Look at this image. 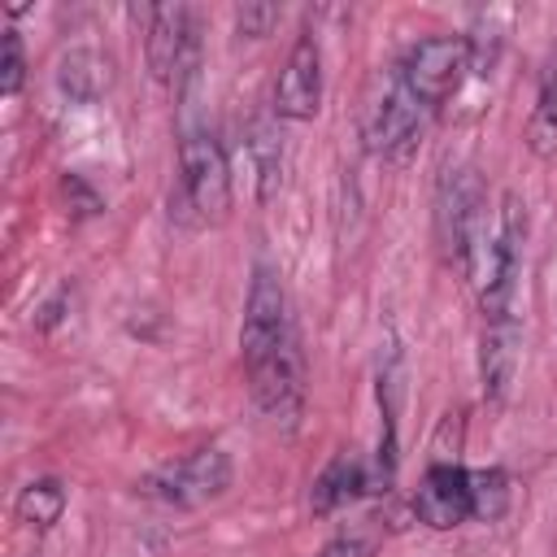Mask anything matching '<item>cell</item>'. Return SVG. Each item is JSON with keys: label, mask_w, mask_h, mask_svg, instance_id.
Listing matches in <instances>:
<instances>
[{"label": "cell", "mask_w": 557, "mask_h": 557, "mask_svg": "<svg viewBox=\"0 0 557 557\" xmlns=\"http://www.w3.org/2000/svg\"><path fill=\"white\" fill-rule=\"evenodd\" d=\"M144 52L161 87L183 91L200 65V13L191 4H152L144 9Z\"/></svg>", "instance_id": "obj_3"}, {"label": "cell", "mask_w": 557, "mask_h": 557, "mask_svg": "<svg viewBox=\"0 0 557 557\" xmlns=\"http://www.w3.org/2000/svg\"><path fill=\"white\" fill-rule=\"evenodd\" d=\"M26 83V48H22V35L13 26H4V61H0V91L13 100Z\"/></svg>", "instance_id": "obj_18"}, {"label": "cell", "mask_w": 557, "mask_h": 557, "mask_svg": "<svg viewBox=\"0 0 557 557\" xmlns=\"http://www.w3.org/2000/svg\"><path fill=\"white\" fill-rule=\"evenodd\" d=\"M178 222L218 226L231 213V161L209 122H183L178 131Z\"/></svg>", "instance_id": "obj_2"}, {"label": "cell", "mask_w": 557, "mask_h": 557, "mask_svg": "<svg viewBox=\"0 0 557 557\" xmlns=\"http://www.w3.org/2000/svg\"><path fill=\"white\" fill-rule=\"evenodd\" d=\"M226 487H231V457L222 448H196L139 479V492L170 509H200L226 496Z\"/></svg>", "instance_id": "obj_6"}, {"label": "cell", "mask_w": 557, "mask_h": 557, "mask_svg": "<svg viewBox=\"0 0 557 557\" xmlns=\"http://www.w3.org/2000/svg\"><path fill=\"white\" fill-rule=\"evenodd\" d=\"M318 109H322V44L313 30H300L274 83V117L309 122Z\"/></svg>", "instance_id": "obj_9"}, {"label": "cell", "mask_w": 557, "mask_h": 557, "mask_svg": "<svg viewBox=\"0 0 557 557\" xmlns=\"http://www.w3.org/2000/svg\"><path fill=\"white\" fill-rule=\"evenodd\" d=\"M518 357H522V322L518 313H500V318H483L479 331V383L487 405H500L513 387L518 374Z\"/></svg>", "instance_id": "obj_11"}, {"label": "cell", "mask_w": 557, "mask_h": 557, "mask_svg": "<svg viewBox=\"0 0 557 557\" xmlns=\"http://www.w3.org/2000/svg\"><path fill=\"white\" fill-rule=\"evenodd\" d=\"M361 492H374V479H370L366 461L352 457V453H339V457H331L326 470L313 479V496H309V505H313V513H335L339 505L357 500Z\"/></svg>", "instance_id": "obj_13"}, {"label": "cell", "mask_w": 557, "mask_h": 557, "mask_svg": "<svg viewBox=\"0 0 557 557\" xmlns=\"http://www.w3.org/2000/svg\"><path fill=\"white\" fill-rule=\"evenodd\" d=\"M248 370V392L257 413L278 426V431H296L300 413H305V352H300V335H292L287 344H278L270 357H261Z\"/></svg>", "instance_id": "obj_7"}, {"label": "cell", "mask_w": 557, "mask_h": 557, "mask_svg": "<svg viewBox=\"0 0 557 557\" xmlns=\"http://www.w3.org/2000/svg\"><path fill=\"white\" fill-rule=\"evenodd\" d=\"M509 474L500 466H487V470H470V518L479 522H496L505 518L509 509Z\"/></svg>", "instance_id": "obj_17"}, {"label": "cell", "mask_w": 557, "mask_h": 557, "mask_svg": "<svg viewBox=\"0 0 557 557\" xmlns=\"http://www.w3.org/2000/svg\"><path fill=\"white\" fill-rule=\"evenodd\" d=\"M422 122H426V109L405 87L400 70L392 65L387 74H379L374 87H370V96H366V109H361L366 152H374V157H400L418 139Z\"/></svg>", "instance_id": "obj_4"}, {"label": "cell", "mask_w": 557, "mask_h": 557, "mask_svg": "<svg viewBox=\"0 0 557 557\" xmlns=\"http://www.w3.org/2000/svg\"><path fill=\"white\" fill-rule=\"evenodd\" d=\"M278 17H283L278 4H239V9H235V30H239L244 39H265V35L278 26Z\"/></svg>", "instance_id": "obj_19"}, {"label": "cell", "mask_w": 557, "mask_h": 557, "mask_svg": "<svg viewBox=\"0 0 557 557\" xmlns=\"http://www.w3.org/2000/svg\"><path fill=\"white\" fill-rule=\"evenodd\" d=\"M413 518L431 531L470 522V470L457 457H435L413 492Z\"/></svg>", "instance_id": "obj_10"}, {"label": "cell", "mask_w": 557, "mask_h": 557, "mask_svg": "<svg viewBox=\"0 0 557 557\" xmlns=\"http://www.w3.org/2000/svg\"><path fill=\"white\" fill-rule=\"evenodd\" d=\"M400 78L405 87L418 96V104L426 113H435L440 104H448L470 70V52L461 35H426L418 44H409V52L400 57Z\"/></svg>", "instance_id": "obj_8"}, {"label": "cell", "mask_w": 557, "mask_h": 557, "mask_svg": "<svg viewBox=\"0 0 557 557\" xmlns=\"http://www.w3.org/2000/svg\"><path fill=\"white\" fill-rule=\"evenodd\" d=\"M65 500H70L65 483L52 479V474H44V479H30L26 487H17L13 513H17V522H26V527H35V531H48V527L61 522Z\"/></svg>", "instance_id": "obj_16"}, {"label": "cell", "mask_w": 557, "mask_h": 557, "mask_svg": "<svg viewBox=\"0 0 557 557\" xmlns=\"http://www.w3.org/2000/svg\"><path fill=\"white\" fill-rule=\"evenodd\" d=\"M57 83H61V91L70 100L91 104L113 87V61L104 52H96V48H74L57 70Z\"/></svg>", "instance_id": "obj_14"}, {"label": "cell", "mask_w": 557, "mask_h": 557, "mask_svg": "<svg viewBox=\"0 0 557 557\" xmlns=\"http://www.w3.org/2000/svg\"><path fill=\"white\" fill-rule=\"evenodd\" d=\"M435 231H440L444 257L466 278H479L496 222H487V191H483V178L474 165L444 170L440 191H435Z\"/></svg>", "instance_id": "obj_1"}, {"label": "cell", "mask_w": 557, "mask_h": 557, "mask_svg": "<svg viewBox=\"0 0 557 557\" xmlns=\"http://www.w3.org/2000/svg\"><path fill=\"white\" fill-rule=\"evenodd\" d=\"M374 553V540L366 531H339L318 557H370Z\"/></svg>", "instance_id": "obj_20"}, {"label": "cell", "mask_w": 557, "mask_h": 557, "mask_svg": "<svg viewBox=\"0 0 557 557\" xmlns=\"http://www.w3.org/2000/svg\"><path fill=\"white\" fill-rule=\"evenodd\" d=\"M248 157H252V174H257V200H270L283 183V131L274 117H257L248 126Z\"/></svg>", "instance_id": "obj_15"}, {"label": "cell", "mask_w": 557, "mask_h": 557, "mask_svg": "<svg viewBox=\"0 0 557 557\" xmlns=\"http://www.w3.org/2000/svg\"><path fill=\"white\" fill-rule=\"evenodd\" d=\"M522 139H527V148H531L540 161H553V157H557V44L548 48V57H544V65H540L535 104H531V117H527Z\"/></svg>", "instance_id": "obj_12"}, {"label": "cell", "mask_w": 557, "mask_h": 557, "mask_svg": "<svg viewBox=\"0 0 557 557\" xmlns=\"http://www.w3.org/2000/svg\"><path fill=\"white\" fill-rule=\"evenodd\" d=\"M292 335H296V318H292L287 287H283V278H278V270L270 261H257L252 278H248L244 322H239V357H244V366H257L261 357H270Z\"/></svg>", "instance_id": "obj_5"}]
</instances>
